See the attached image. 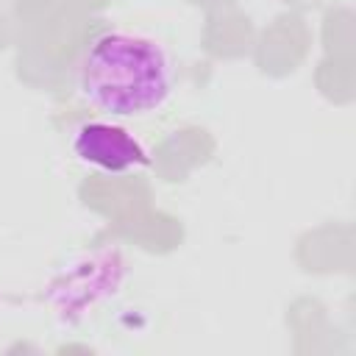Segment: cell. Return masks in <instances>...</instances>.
Returning <instances> with one entry per match:
<instances>
[{
	"mask_svg": "<svg viewBox=\"0 0 356 356\" xmlns=\"http://www.w3.org/2000/svg\"><path fill=\"white\" fill-rule=\"evenodd\" d=\"M75 89L97 117L145 120L170 103L175 64L159 39L142 31L106 28L81 50Z\"/></svg>",
	"mask_w": 356,
	"mask_h": 356,
	"instance_id": "obj_1",
	"label": "cell"
},
{
	"mask_svg": "<svg viewBox=\"0 0 356 356\" xmlns=\"http://www.w3.org/2000/svg\"><path fill=\"white\" fill-rule=\"evenodd\" d=\"M70 147L83 167L106 175H128L150 164L147 145L120 120L108 117H92L81 122L72 131Z\"/></svg>",
	"mask_w": 356,
	"mask_h": 356,
	"instance_id": "obj_2",
	"label": "cell"
}]
</instances>
